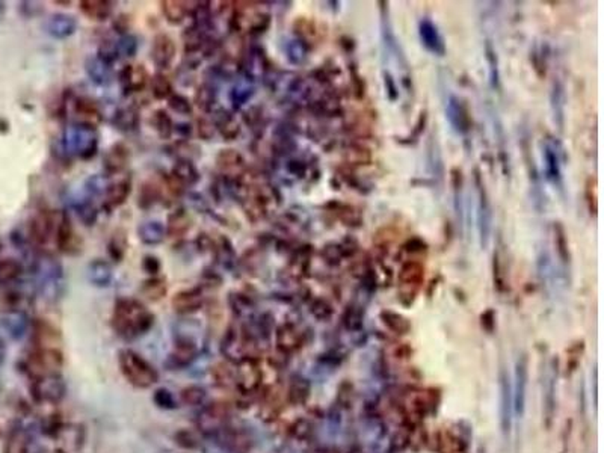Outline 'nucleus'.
I'll return each mask as SVG.
<instances>
[{"label": "nucleus", "instance_id": "obj_1", "mask_svg": "<svg viewBox=\"0 0 604 453\" xmlns=\"http://www.w3.org/2000/svg\"><path fill=\"white\" fill-rule=\"evenodd\" d=\"M155 316L135 298H120L115 302L112 327L124 339H136L150 331Z\"/></svg>", "mask_w": 604, "mask_h": 453}, {"label": "nucleus", "instance_id": "obj_2", "mask_svg": "<svg viewBox=\"0 0 604 453\" xmlns=\"http://www.w3.org/2000/svg\"><path fill=\"white\" fill-rule=\"evenodd\" d=\"M62 147L68 156L88 160L98 150V133L96 127L82 124L68 126L62 136Z\"/></svg>", "mask_w": 604, "mask_h": 453}, {"label": "nucleus", "instance_id": "obj_3", "mask_svg": "<svg viewBox=\"0 0 604 453\" xmlns=\"http://www.w3.org/2000/svg\"><path fill=\"white\" fill-rule=\"evenodd\" d=\"M120 367L124 375V378L129 381L132 386L138 388H148L153 384H156L159 379V373L156 372L147 360L136 354L132 349H124L120 352Z\"/></svg>", "mask_w": 604, "mask_h": 453}, {"label": "nucleus", "instance_id": "obj_4", "mask_svg": "<svg viewBox=\"0 0 604 453\" xmlns=\"http://www.w3.org/2000/svg\"><path fill=\"white\" fill-rule=\"evenodd\" d=\"M40 287L42 295H46L47 299H56L64 295L65 290V280H64V269L61 263L56 262L50 255H44L40 262Z\"/></svg>", "mask_w": 604, "mask_h": 453}, {"label": "nucleus", "instance_id": "obj_5", "mask_svg": "<svg viewBox=\"0 0 604 453\" xmlns=\"http://www.w3.org/2000/svg\"><path fill=\"white\" fill-rule=\"evenodd\" d=\"M59 213L61 212L40 210L31 218L29 239L33 245L44 250L50 243H55Z\"/></svg>", "mask_w": 604, "mask_h": 453}, {"label": "nucleus", "instance_id": "obj_6", "mask_svg": "<svg viewBox=\"0 0 604 453\" xmlns=\"http://www.w3.org/2000/svg\"><path fill=\"white\" fill-rule=\"evenodd\" d=\"M499 414H500V429L501 434L509 435L512 429V418H514V399H512V384H510L509 375L506 370L501 369L499 376Z\"/></svg>", "mask_w": 604, "mask_h": 453}, {"label": "nucleus", "instance_id": "obj_7", "mask_svg": "<svg viewBox=\"0 0 604 453\" xmlns=\"http://www.w3.org/2000/svg\"><path fill=\"white\" fill-rule=\"evenodd\" d=\"M33 391L35 396L42 402H50V404H56V402L62 400L67 393V384L62 379L61 375L50 373L38 376L33 384Z\"/></svg>", "mask_w": 604, "mask_h": 453}, {"label": "nucleus", "instance_id": "obj_8", "mask_svg": "<svg viewBox=\"0 0 604 453\" xmlns=\"http://www.w3.org/2000/svg\"><path fill=\"white\" fill-rule=\"evenodd\" d=\"M228 408L223 404H212L202 408L198 416V427L202 434L216 435L227 426Z\"/></svg>", "mask_w": 604, "mask_h": 453}, {"label": "nucleus", "instance_id": "obj_9", "mask_svg": "<svg viewBox=\"0 0 604 453\" xmlns=\"http://www.w3.org/2000/svg\"><path fill=\"white\" fill-rule=\"evenodd\" d=\"M55 246L64 254H78L82 250V241L76 234L70 218L64 212L59 213Z\"/></svg>", "mask_w": 604, "mask_h": 453}, {"label": "nucleus", "instance_id": "obj_10", "mask_svg": "<svg viewBox=\"0 0 604 453\" xmlns=\"http://www.w3.org/2000/svg\"><path fill=\"white\" fill-rule=\"evenodd\" d=\"M514 386H512V399H514V416L521 420L526 409V398H527V379H529V372H527L526 358L517 361L515 373H514Z\"/></svg>", "mask_w": 604, "mask_h": 453}, {"label": "nucleus", "instance_id": "obj_11", "mask_svg": "<svg viewBox=\"0 0 604 453\" xmlns=\"http://www.w3.org/2000/svg\"><path fill=\"white\" fill-rule=\"evenodd\" d=\"M261 381V372L259 366L250 358L237 364L234 372V384L242 393H252L259 388Z\"/></svg>", "mask_w": 604, "mask_h": 453}, {"label": "nucleus", "instance_id": "obj_12", "mask_svg": "<svg viewBox=\"0 0 604 453\" xmlns=\"http://www.w3.org/2000/svg\"><path fill=\"white\" fill-rule=\"evenodd\" d=\"M175 53L177 47L174 40L166 35V33H157L155 40H153L151 47V59L156 64V67L162 68V70L171 67L175 59Z\"/></svg>", "mask_w": 604, "mask_h": 453}, {"label": "nucleus", "instance_id": "obj_13", "mask_svg": "<svg viewBox=\"0 0 604 453\" xmlns=\"http://www.w3.org/2000/svg\"><path fill=\"white\" fill-rule=\"evenodd\" d=\"M221 352H223V355L228 361H232L234 364H239L241 361L246 360V358H250L246 355L245 337L233 327H230L227 330V332L223 337V341H221Z\"/></svg>", "mask_w": 604, "mask_h": 453}, {"label": "nucleus", "instance_id": "obj_14", "mask_svg": "<svg viewBox=\"0 0 604 453\" xmlns=\"http://www.w3.org/2000/svg\"><path fill=\"white\" fill-rule=\"evenodd\" d=\"M148 79V71L144 65H126L118 74V80L126 96L132 92H141L146 88Z\"/></svg>", "mask_w": 604, "mask_h": 453}, {"label": "nucleus", "instance_id": "obj_15", "mask_svg": "<svg viewBox=\"0 0 604 453\" xmlns=\"http://www.w3.org/2000/svg\"><path fill=\"white\" fill-rule=\"evenodd\" d=\"M73 114L76 124L88 127H96L103 119L96 101L88 97H76L73 100Z\"/></svg>", "mask_w": 604, "mask_h": 453}, {"label": "nucleus", "instance_id": "obj_16", "mask_svg": "<svg viewBox=\"0 0 604 453\" xmlns=\"http://www.w3.org/2000/svg\"><path fill=\"white\" fill-rule=\"evenodd\" d=\"M202 304H204V296L201 287L182 290V292L175 293L171 299L173 309L178 314H192L195 311L201 310Z\"/></svg>", "mask_w": 604, "mask_h": 453}, {"label": "nucleus", "instance_id": "obj_17", "mask_svg": "<svg viewBox=\"0 0 604 453\" xmlns=\"http://www.w3.org/2000/svg\"><path fill=\"white\" fill-rule=\"evenodd\" d=\"M130 162V148L124 142H117L103 156V168L107 174H121Z\"/></svg>", "mask_w": 604, "mask_h": 453}, {"label": "nucleus", "instance_id": "obj_18", "mask_svg": "<svg viewBox=\"0 0 604 453\" xmlns=\"http://www.w3.org/2000/svg\"><path fill=\"white\" fill-rule=\"evenodd\" d=\"M216 168L225 178L241 177L245 169V159L233 148L221 150L216 155Z\"/></svg>", "mask_w": 604, "mask_h": 453}, {"label": "nucleus", "instance_id": "obj_19", "mask_svg": "<svg viewBox=\"0 0 604 453\" xmlns=\"http://www.w3.org/2000/svg\"><path fill=\"white\" fill-rule=\"evenodd\" d=\"M215 437L219 446L227 453H246L250 449V438L246 437L245 432L239 429H233V427L225 426Z\"/></svg>", "mask_w": 604, "mask_h": 453}, {"label": "nucleus", "instance_id": "obj_20", "mask_svg": "<svg viewBox=\"0 0 604 453\" xmlns=\"http://www.w3.org/2000/svg\"><path fill=\"white\" fill-rule=\"evenodd\" d=\"M78 31V20L68 14H53L46 22V32L52 38L65 40Z\"/></svg>", "mask_w": 604, "mask_h": 453}, {"label": "nucleus", "instance_id": "obj_21", "mask_svg": "<svg viewBox=\"0 0 604 453\" xmlns=\"http://www.w3.org/2000/svg\"><path fill=\"white\" fill-rule=\"evenodd\" d=\"M192 5L193 2H180V0H164V2H160L165 20L169 24H174V26L182 24L189 15L193 14L198 2H195V6Z\"/></svg>", "mask_w": 604, "mask_h": 453}, {"label": "nucleus", "instance_id": "obj_22", "mask_svg": "<svg viewBox=\"0 0 604 453\" xmlns=\"http://www.w3.org/2000/svg\"><path fill=\"white\" fill-rule=\"evenodd\" d=\"M132 192V180L130 177L120 178L115 183H110L106 187L105 192V204L109 209L121 207L123 204L129 200V195Z\"/></svg>", "mask_w": 604, "mask_h": 453}, {"label": "nucleus", "instance_id": "obj_23", "mask_svg": "<svg viewBox=\"0 0 604 453\" xmlns=\"http://www.w3.org/2000/svg\"><path fill=\"white\" fill-rule=\"evenodd\" d=\"M85 71H87L88 78L100 87H106L112 80V65L106 64L105 61L94 55L88 56L85 61Z\"/></svg>", "mask_w": 604, "mask_h": 453}, {"label": "nucleus", "instance_id": "obj_24", "mask_svg": "<svg viewBox=\"0 0 604 453\" xmlns=\"http://www.w3.org/2000/svg\"><path fill=\"white\" fill-rule=\"evenodd\" d=\"M79 10L92 22H105L114 12V3L109 0H82Z\"/></svg>", "mask_w": 604, "mask_h": 453}, {"label": "nucleus", "instance_id": "obj_25", "mask_svg": "<svg viewBox=\"0 0 604 453\" xmlns=\"http://www.w3.org/2000/svg\"><path fill=\"white\" fill-rule=\"evenodd\" d=\"M171 176L175 178V180L180 182L184 187L195 186L201 178L197 165H195L192 160H186V159H177V162L173 166Z\"/></svg>", "mask_w": 604, "mask_h": 453}, {"label": "nucleus", "instance_id": "obj_26", "mask_svg": "<svg viewBox=\"0 0 604 453\" xmlns=\"http://www.w3.org/2000/svg\"><path fill=\"white\" fill-rule=\"evenodd\" d=\"M88 280L92 286L96 287H107L114 280L112 266L101 259L92 260L88 264Z\"/></svg>", "mask_w": 604, "mask_h": 453}, {"label": "nucleus", "instance_id": "obj_27", "mask_svg": "<svg viewBox=\"0 0 604 453\" xmlns=\"http://www.w3.org/2000/svg\"><path fill=\"white\" fill-rule=\"evenodd\" d=\"M192 227V219L189 213L184 209H177L173 213H169L166 219V236L169 237H182L189 232Z\"/></svg>", "mask_w": 604, "mask_h": 453}, {"label": "nucleus", "instance_id": "obj_28", "mask_svg": "<svg viewBox=\"0 0 604 453\" xmlns=\"http://www.w3.org/2000/svg\"><path fill=\"white\" fill-rule=\"evenodd\" d=\"M138 236L144 245L156 246L165 241L166 230L160 221H148L138 227Z\"/></svg>", "mask_w": 604, "mask_h": 453}, {"label": "nucleus", "instance_id": "obj_29", "mask_svg": "<svg viewBox=\"0 0 604 453\" xmlns=\"http://www.w3.org/2000/svg\"><path fill=\"white\" fill-rule=\"evenodd\" d=\"M420 38L429 52L435 55L445 53L443 38H441L437 26L431 20H423L420 23Z\"/></svg>", "mask_w": 604, "mask_h": 453}, {"label": "nucleus", "instance_id": "obj_30", "mask_svg": "<svg viewBox=\"0 0 604 453\" xmlns=\"http://www.w3.org/2000/svg\"><path fill=\"white\" fill-rule=\"evenodd\" d=\"M2 327L10 332L12 337H21L29 327L26 314L19 310H8L2 314Z\"/></svg>", "mask_w": 604, "mask_h": 453}, {"label": "nucleus", "instance_id": "obj_31", "mask_svg": "<svg viewBox=\"0 0 604 453\" xmlns=\"http://www.w3.org/2000/svg\"><path fill=\"white\" fill-rule=\"evenodd\" d=\"M114 126L121 132H133L139 126V110L135 106L120 108L114 115Z\"/></svg>", "mask_w": 604, "mask_h": 453}, {"label": "nucleus", "instance_id": "obj_32", "mask_svg": "<svg viewBox=\"0 0 604 453\" xmlns=\"http://www.w3.org/2000/svg\"><path fill=\"white\" fill-rule=\"evenodd\" d=\"M150 123L160 139L164 141L171 139V136L174 135V121L171 115H169L165 109L155 110L151 115Z\"/></svg>", "mask_w": 604, "mask_h": 453}, {"label": "nucleus", "instance_id": "obj_33", "mask_svg": "<svg viewBox=\"0 0 604 453\" xmlns=\"http://www.w3.org/2000/svg\"><path fill=\"white\" fill-rule=\"evenodd\" d=\"M214 121L216 124V129L223 136L224 141H234L241 133V126L236 119L230 115L225 110H219L218 115H215Z\"/></svg>", "mask_w": 604, "mask_h": 453}, {"label": "nucleus", "instance_id": "obj_34", "mask_svg": "<svg viewBox=\"0 0 604 453\" xmlns=\"http://www.w3.org/2000/svg\"><path fill=\"white\" fill-rule=\"evenodd\" d=\"M33 336H35V343L38 348H53L59 340V331L44 320H38L33 328Z\"/></svg>", "mask_w": 604, "mask_h": 453}, {"label": "nucleus", "instance_id": "obj_35", "mask_svg": "<svg viewBox=\"0 0 604 453\" xmlns=\"http://www.w3.org/2000/svg\"><path fill=\"white\" fill-rule=\"evenodd\" d=\"M127 246H129V242H127L126 230H123V228L115 230L112 236H110L109 242H107L109 257L117 263L121 262L124 259L126 253H127Z\"/></svg>", "mask_w": 604, "mask_h": 453}, {"label": "nucleus", "instance_id": "obj_36", "mask_svg": "<svg viewBox=\"0 0 604 453\" xmlns=\"http://www.w3.org/2000/svg\"><path fill=\"white\" fill-rule=\"evenodd\" d=\"M166 280L164 277H151L148 280L144 281V284L141 286V293L146 296L148 301H160L162 298L166 295Z\"/></svg>", "mask_w": 604, "mask_h": 453}, {"label": "nucleus", "instance_id": "obj_37", "mask_svg": "<svg viewBox=\"0 0 604 453\" xmlns=\"http://www.w3.org/2000/svg\"><path fill=\"white\" fill-rule=\"evenodd\" d=\"M195 105H197L204 112H210L216 103V89L214 83L204 82L195 91Z\"/></svg>", "mask_w": 604, "mask_h": 453}, {"label": "nucleus", "instance_id": "obj_38", "mask_svg": "<svg viewBox=\"0 0 604 453\" xmlns=\"http://www.w3.org/2000/svg\"><path fill=\"white\" fill-rule=\"evenodd\" d=\"M23 266L14 259L0 260V286H8L21 275Z\"/></svg>", "mask_w": 604, "mask_h": 453}, {"label": "nucleus", "instance_id": "obj_39", "mask_svg": "<svg viewBox=\"0 0 604 453\" xmlns=\"http://www.w3.org/2000/svg\"><path fill=\"white\" fill-rule=\"evenodd\" d=\"M160 196H162L160 185L153 183V182H146L142 185L139 195H138V206L141 209H150L151 206H155V204L159 201Z\"/></svg>", "mask_w": 604, "mask_h": 453}, {"label": "nucleus", "instance_id": "obj_40", "mask_svg": "<svg viewBox=\"0 0 604 453\" xmlns=\"http://www.w3.org/2000/svg\"><path fill=\"white\" fill-rule=\"evenodd\" d=\"M151 94L156 100L169 99L174 94L171 80H169L165 74L156 73L151 78Z\"/></svg>", "mask_w": 604, "mask_h": 453}, {"label": "nucleus", "instance_id": "obj_41", "mask_svg": "<svg viewBox=\"0 0 604 453\" xmlns=\"http://www.w3.org/2000/svg\"><path fill=\"white\" fill-rule=\"evenodd\" d=\"M556 370L550 369L549 370V376H547V387H546V418H547V425L550 426V422L553 418V414H555V405H556Z\"/></svg>", "mask_w": 604, "mask_h": 453}, {"label": "nucleus", "instance_id": "obj_42", "mask_svg": "<svg viewBox=\"0 0 604 453\" xmlns=\"http://www.w3.org/2000/svg\"><path fill=\"white\" fill-rule=\"evenodd\" d=\"M206 390L200 386H189L184 387L180 393V399L184 405L188 407H200L206 400Z\"/></svg>", "mask_w": 604, "mask_h": 453}, {"label": "nucleus", "instance_id": "obj_43", "mask_svg": "<svg viewBox=\"0 0 604 453\" xmlns=\"http://www.w3.org/2000/svg\"><path fill=\"white\" fill-rule=\"evenodd\" d=\"M215 255L216 259L224 264L225 268H230L234 262V250L232 242L228 241L225 236H223L216 242V250H215Z\"/></svg>", "mask_w": 604, "mask_h": 453}, {"label": "nucleus", "instance_id": "obj_44", "mask_svg": "<svg viewBox=\"0 0 604 453\" xmlns=\"http://www.w3.org/2000/svg\"><path fill=\"white\" fill-rule=\"evenodd\" d=\"M168 106L178 115H191L193 110L192 101L186 96H183V94H173V96L168 99Z\"/></svg>", "mask_w": 604, "mask_h": 453}, {"label": "nucleus", "instance_id": "obj_45", "mask_svg": "<svg viewBox=\"0 0 604 453\" xmlns=\"http://www.w3.org/2000/svg\"><path fill=\"white\" fill-rule=\"evenodd\" d=\"M138 38L135 35H130V33H126V35H121L120 40L117 41V47H118V53L120 56H126V58H133L138 52Z\"/></svg>", "mask_w": 604, "mask_h": 453}, {"label": "nucleus", "instance_id": "obj_46", "mask_svg": "<svg viewBox=\"0 0 604 453\" xmlns=\"http://www.w3.org/2000/svg\"><path fill=\"white\" fill-rule=\"evenodd\" d=\"M76 210H78V215L85 225H94L97 222L98 212L91 201H83V203L78 204V206H76Z\"/></svg>", "mask_w": 604, "mask_h": 453}, {"label": "nucleus", "instance_id": "obj_47", "mask_svg": "<svg viewBox=\"0 0 604 453\" xmlns=\"http://www.w3.org/2000/svg\"><path fill=\"white\" fill-rule=\"evenodd\" d=\"M252 94L254 91L250 85L239 83L232 89V92H230V99H232V103L234 105V108H241L252 97Z\"/></svg>", "mask_w": 604, "mask_h": 453}, {"label": "nucleus", "instance_id": "obj_48", "mask_svg": "<svg viewBox=\"0 0 604 453\" xmlns=\"http://www.w3.org/2000/svg\"><path fill=\"white\" fill-rule=\"evenodd\" d=\"M97 56L101 59V61H105L106 64L112 65L118 58H120V53H118V47H117V41H103L98 47Z\"/></svg>", "mask_w": 604, "mask_h": 453}, {"label": "nucleus", "instance_id": "obj_49", "mask_svg": "<svg viewBox=\"0 0 604 453\" xmlns=\"http://www.w3.org/2000/svg\"><path fill=\"white\" fill-rule=\"evenodd\" d=\"M153 400H155V404L162 409H174L177 407L174 395L166 388L156 390L155 396H153Z\"/></svg>", "mask_w": 604, "mask_h": 453}, {"label": "nucleus", "instance_id": "obj_50", "mask_svg": "<svg viewBox=\"0 0 604 453\" xmlns=\"http://www.w3.org/2000/svg\"><path fill=\"white\" fill-rule=\"evenodd\" d=\"M216 130L218 129H216V124H215L214 119L206 118V117L198 118V121H197V133H198V136H200L201 139L210 141L215 136Z\"/></svg>", "mask_w": 604, "mask_h": 453}, {"label": "nucleus", "instance_id": "obj_51", "mask_svg": "<svg viewBox=\"0 0 604 453\" xmlns=\"http://www.w3.org/2000/svg\"><path fill=\"white\" fill-rule=\"evenodd\" d=\"M214 376H215V379L219 386L228 387L230 384L234 382V373L230 372L228 366H225V364H218L214 369Z\"/></svg>", "mask_w": 604, "mask_h": 453}, {"label": "nucleus", "instance_id": "obj_52", "mask_svg": "<svg viewBox=\"0 0 604 453\" xmlns=\"http://www.w3.org/2000/svg\"><path fill=\"white\" fill-rule=\"evenodd\" d=\"M228 302L232 305V309L234 313H237L239 316H242L243 313L248 311V309L251 307L248 299L245 298V295L241 293H232L228 298Z\"/></svg>", "mask_w": 604, "mask_h": 453}, {"label": "nucleus", "instance_id": "obj_53", "mask_svg": "<svg viewBox=\"0 0 604 453\" xmlns=\"http://www.w3.org/2000/svg\"><path fill=\"white\" fill-rule=\"evenodd\" d=\"M278 345L284 350H291L296 346V334L291 328H283L278 332Z\"/></svg>", "mask_w": 604, "mask_h": 453}, {"label": "nucleus", "instance_id": "obj_54", "mask_svg": "<svg viewBox=\"0 0 604 453\" xmlns=\"http://www.w3.org/2000/svg\"><path fill=\"white\" fill-rule=\"evenodd\" d=\"M87 191L91 194V195H98V194H101V192H106V183H105V180L101 177H98V176H94V177H91V178H88V182H87Z\"/></svg>", "mask_w": 604, "mask_h": 453}, {"label": "nucleus", "instance_id": "obj_55", "mask_svg": "<svg viewBox=\"0 0 604 453\" xmlns=\"http://www.w3.org/2000/svg\"><path fill=\"white\" fill-rule=\"evenodd\" d=\"M175 440L178 444H180V446H183L186 449H193V447L198 446V440L195 438V435L192 432H188V431L178 432L175 435Z\"/></svg>", "mask_w": 604, "mask_h": 453}, {"label": "nucleus", "instance_id": "obj_56", "mask_svg": "<svg viewBox=\"0 0 604 453\" xmlns=\"http://www.w3.org/2000/svg\"><path fill=\"white\" fill-rule=\"evenodd\" d=\"M112 28L115 29V32L121 33V35H126V33H129L130 29V17L127 14H120L118 17L114 19Z\"/></svg>", "mask_w": 604, "mask_h": 453}, {"label": "nucleus", "instance_id": "obj_57", "mask_svg": "<svg viewBox=\"0 0 604 453\" xmlns=\"http://www.w3.org/2000/svg\"><path fill=\"white\" fill-rule=\"evenodd\" d=\"M142 269L146 271L150 275H157L160 271V262L155 255H146V257L142 259Z\"/></svg>", "mask_w": 604, "mask_h": 453}, {"label": "nucleus", "instance_id": "obj_58", "mask_svg": "<svg viewBox=\"0 0 604 453\" xmlns=\"http://www.w3.org/2000/svg\"><path fill=\"white\" fill-rule=\"evenodd\" d=\"M175 132L182 136V139H189V136L192 133V126L191 124H174V133Z\"/></svg>", "mask_w": 604, "mask_h": 453}, {"label": "nucleus", "instance_id": "obj_59", "mask_svg": "<svg viewBox=\"0 0 604 453\" xmlns=\"http://www.w3.org/2000/svg\"><path fill=\"white\" fill-rule=\"evenodd\" d=\"M5 354H6V348H5L3 340L0 339V363H2V361L5 360Z\"/></svg>", "mask_w": 604, "mask_h": 453}, {"label": "nucleus", "instance_id": "obj_60", "mask_svg": "<svg viewBox=\"0 0 604 453\" xmlns=\"http://www.w3.org/2000/svg\"><path fill=\"white\" fill-rule=\"evenodd\" d=\"M55 5H65V6H70L71 5V2L70 0H68V2H53Z\"/></svg>", "mask_w": 604, "mask_h": 453}, {"label": "nucleus", "instance_id": "obj_61", "mask_svg": "<svg viewBox=\"0 0 604 453\" xmlns=\"http://www.w3.org/2000/svg\"><path fill=\"white\" fill-rule=\"evenodd\" d=\"M224 453H225V452H224Z\"/></svg>", "mask_w": 604, "mask_h": 453}]
</instances>
